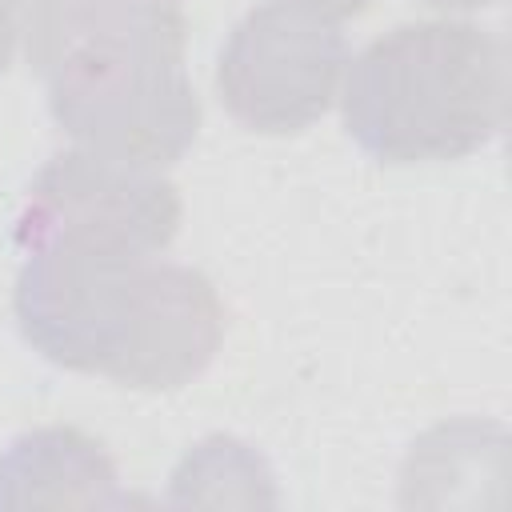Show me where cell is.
I'll use <instances>...</instances> for the list:
<instances>
[{
  "label": "cell",
  "mask_w": 512,
  "mask_h": 512,
  "mask_svg": "<svg viewBox=\"0 0 512 512\" xmlns=\"http://www.w3.org/2000/svg\"><path fill=\"white\" fill-rule=\"evenodd\" d=\"M172 0H40L32 60L56 120L100 156L160 164L196 132Z\"/></svg>",
  "instance_id": "cell-1"
},
{
  "label": "cell",
  "mask_w": 512,
  "mask_h": 512,
  "mask_svg": "<svg viewBox=\"0 0 512 512\" xmlns=\"http://www.w3.org/2000/svg\"><path fill=\"white\" fill-rule=\"evenodd\" d=\"M28 332L76 368L168 388L216 344V304L200 276L148 268L144 256L40 252L20 284Z\"/></svg>",
  "instance_id": "cell-2"
},
{
  "label": "cell",
  "mask_w": 512,
  "mask_h": 512,
  "mask_svg": "<svg viewBox=\"0 0 512 512\" xmlns=\"http://www.w3.org/2000/svg\"><path fill=\"white\" fill-rule=\"evenodd\" d=\"M500 92V48L484 32L400 28L360 60L348 84V124L384 156H452L496 128Z\"/></svg>",
  "instance_id": "cell-3"
},
{
  "label": "cell",
  "mask_w": 512,
  "mask_h": 512,
  "mask_svg": "<svg viewBox=\"0 0 512 512\" xmlns=\"http://www.w3.org/2000/svg\"><path fill=\"white\" fill-rule=\"evenodd\" d=\"M148 164L116 156H68L44 172L28 232L56 256H144L176 224L172 188L144 176Z\"/></svg>",
  "instance_id": "cell-4"
},
{
  "label": "cell",
  "mask_w": 512,
  "mask_h": 512,
  "mask_svg": "<svg viewBox=\"0 0 512 512\" xmlns=\"http://www.w3.org/2000/svg\"><path fill=\"white\" fill-rule=\"evenodd\" d=\"M12 36H16V0H0V68L12 52Z\"/></svg>",
  "instance_id": "cell-5"
}]
</instances>
